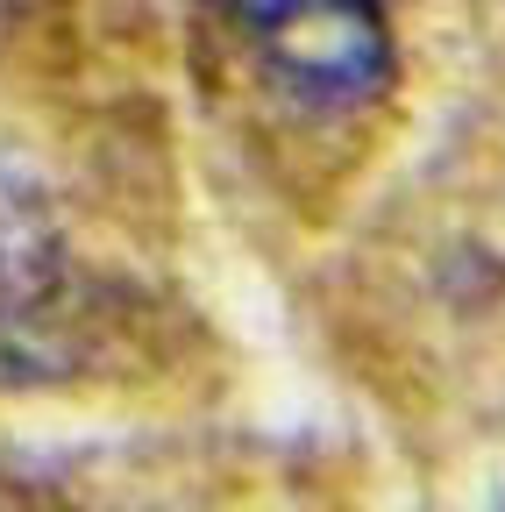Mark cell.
Listing matches in <instances>:
<instances>
[{
  "label": "cell",
  "mask_w": 505,
  "mask_h": 512,
  "mask_svg": "<svg viewBox=\"0 0 505 512\" xmlns=\"http://www.w3.org/2000/svg\"><path fill=\"white\" fill-rule=\"evenodd\" d=\"M93 349V292L43 185L0 164V384H57Z\"/></svg>",
  "instance_id": "6da1fadb"
},
{
  "label": "cell",
  "mask_w": 505,
  "mask_h": 512,
  "mask_svg": "<svg viewBox=\"0 0 505 512\" xmlns=\"http://www.w3.org/2000/svg\"><path fill=\"white\" fill-rule=\"evenodd\" d=\"M207 8L306 114H349L392 86L399 50L377 0H207Z\"/></svg>",
  "instance_id": "7a4b0ae2"
}]
</instances>
